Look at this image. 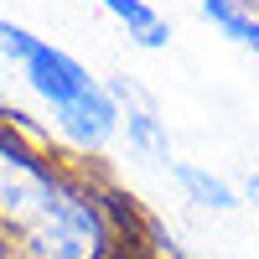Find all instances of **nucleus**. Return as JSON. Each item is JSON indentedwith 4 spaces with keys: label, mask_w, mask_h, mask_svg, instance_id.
<instances>
[{
    "label": "nucleus",
    "mask_w": 259,
    "mask_h": 259,
    "mask_svg": "<svg viewBox=\"0 0 259 259\" xmlns=\"http://www.w3.org/2000/svg\"><path fill=\"white\" fill-rule=\"evenodd\" d=\"M0 62L26 78V89L52 109L57 130L78 150H104L119 135V99L109 94V83L52 36H36L31 26L0 16Z\"/></svg>",
    "instance_id": "obj_1"
},
{
    "label": "nucleus",
    "mask_w": 259,
    "mask_h": 259,
    "mask_svg": "<svg viewBox=\"0 0 259 259\" xmlns=\"http://www.w3.org/2000/svg\"><path fill=\"white\" fill-rule=\"evenodd\" d=\"M249 6H254V11H259V0H249Z\"/></svg>",
    "instance_id": "obj_8"
},
{
    "label": "nucleus",
    "mask_w": 259,
    "mask_h": 259,
    "mask_svg": "<svg viewBox=\"0 0 259 259\" xmlns=\"http://www.w3.org/2000/svg\"><path fill=\"white\" fill-rule=\"evenodd\" d=\"M166 171H171V182L182 187V197H187L192 207H202V212H218V218H228V212H239V207H244L239 187H233L228 177H218V171L197 166V161H177V156H171Z\"/></svg>",
    "instance_id": "obj_3"
},
{
    "label": "nucleus",
    "mask_w": 259,
    "mask_h": 259,
    "mask_svg": "<svg viewBox=\"0 0 259 259\" xmlns=\"http://www.w3.org/2000/svg\"><path fill=\"white\" fill-rule=\"evenodd\" d=\"M104 83H109V94L119 99V135L135 145L140 156H156L166 166L171 161V135H166V119L156 109V99H150L130 73H109Z\"/></svg>",
    "instance_id": "obj_2"
},
{
    "label": "nucleus",
    "mask_w": 259,
    "mask_h": 259,
    "mask_svg": "<svg viewBox=\"0 0 259 259\" xmlns=\"http://www.w3.org/2000/svg\"><path fill=\"white\" fill-rule=\"evenodd\" d=\"M99 11L109 16L140 52H166L171 47V21L150 6V0H99Z\"/></svg>",
    "instance_id": "obj_4"
},
{
    "label": "nucleus",
    "mask_w": 259,
    "mask_h": 259,
    "mask_svg": "<svg viewBox=\"0 0 259 259\" xmlns=\"http://www.w3.org/2000/svg\"><path fill=\"white\" fill-rule=\"evenodd\" d=\"M197 16L212 26V36L228 41V47L259 57V11L249 0H197Z\"/></svg>",
    "instance_id": "obj_5"
},
{
    "label": "nucleus",
    "mask_w": 259,
    "mask_h": 259,
    "mask_svg": "<svg viewBox=\"0 0 259 259\" xmlns=\"http://www.w3.org/2000/svg\"><path fill=\"white\" fill-rule=\"evenodd\" d=\"M109 259H145V254H130V249H114Z\"/></svg>",
    "instance_id": "obj_7"
},
{
    "label": "nucleus",
    "mask_w": 259,
    "mask_h": 259,
    "mask_svg": "<svg viewBox=\"0 0 259 259\" xmlns=\"http://www.w3.org/2000/svg\"><path fill=\"white\" fill-rule=\"evenodd\" d=\"M244 197H249L254 212H259V171H249V177H244Z\"/></svg>",
    "instance_id": "obj_6"
}]
</instances>
